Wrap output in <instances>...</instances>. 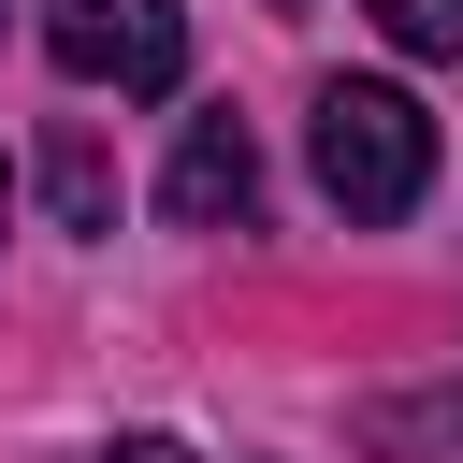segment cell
<instances>
[{"label":"cell","mask_w":463,"mask_h":463,"mask_svg":"<svg viewBox=\"0 0 463 463\" xmlns=\"http://www.w3.org/2000/svg\"><path fill=\"white\" fill-rule=\"evenodd\" d=\"M362 14H376L405 58H463V0H362Z\"/></svg>","instance_id":"obj_6"},{"label":"cell","mask_w":463,"mask_h":463,"mask_svg":"<svg viewBox=\"0 0 463 463\" xmlns=\"http://www.w3.org/2000/svg\"><path fill=\"white\" fill-rule=\"evenodd\" d=\"M304 159H318L333 217L391 232V217H405V203L434 188V116H420L405 87H376V72H333V87L304 101Z\"/></svg>","instance_id":"obj_1"},{"label":"cell","mask_w":463,"mask_h":463,"mask_svg":"<svg viewBox=\"0 0 463 463\" xmlns=\"http://www.w3.org/2000/svg\"><path fill=\"white\" fill-rule=\"evenodd\" d=\"M159 203H174V232H246V217H260V145H246L232 116H188Z\"/></svg>","instance_id":"obj_3"},{"label":"cell","mask_w":463,"mask_h":463,"mask_svg":"<svg viewBox=\"0 0 463 463\" xmlns=\"http://www.w3.org/2000/svg\"><path fill=\"white\" fill-rule=\"evenodd\" d=\"M43 58L72 87L159 101V87H188V14L174 0H43Z\"/></svg>","instance_id":"obj_2"},{"label":"cell","mask_w":463,"mask_h":463,"mask_svg":"<svg viewBox=\"0 0 463 463\" xmlns=\"http://www.w3.org/2000/svg\"><path fill=\"white\" fill-rule=\"evenodd\" d=\"M43 203H58V232H116V159H101V130H58V145H43Z\"/></svg>","instance_id":"obj_5"},{"label":"cell","mask_w":463,"mask_h":463,"mask_svg":"<svg viewBox=\"0 0 463 463\" xmlns=\"http://www.w3.org/2000/svg\"><path fill=\"white\" fill-rule=\"evenodd\" d=\"M362 449H376V463H463V391H391V405H362Z\"/></svg>","instance_id":"obj_4"},{"label":"cell","mask_w":463,"mask_h":463,"mask_svg":"<svg viewBox=\"0 0 463 463\" xmlns=\"http://www.w3.org/2000/svg\"><path fill=\"white\" fill-rule=\"evenodd\" d=\"M101 463H188V449H174V434H130V449H101Z\"/></svg>","instance_id":"obj_7"}]
</instances>
